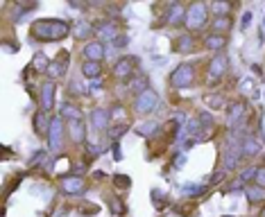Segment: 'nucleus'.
I'll list each match as a JSON object with an SVG mask.
<instances>
[{"label": "nucleus", "instance_id": "nucleus-1", "mask_svg": "<svg viewBox=\"0 0 265 217\" xmlns=\"http://www.w3.org/2000/svg\"><path fill=\"white\" fill-rule=\"evenodd\" d=\"M68 32L70 25L66 21H59V18H41L32 25V36L36 41H59V38L68 36Z\"/></svg>", "mask_w": 265, "mask_h": 217}, {"label": "nucleus", "instance_id": "nucleus-2", "mask_svg": "<svg viewBox=\"0 0 265 217\" xmlns=\"http://www.w3.org/2000/svg\"><path fill=\"white\" fill-rule=\"evenodd\" d=\"M209 23V12H206V5L204 3H193L186 9V23L184 25L188 27L191 32H197Z\"/></svg>", "mask_w": 265, "mask_h": 217}, {"label": "nucleus", "instance_id": "nucleus-3", "mask_svg": "<svg viewBox=\"0 0 265 217\" xmlns=\"http://www.w3.org/2000/svg\"><path fill=\"white\" fill-rule=\"evenodd\" d=\"M195 81V66L193 64H179L170 75V84L175 89H188Z\"/></svg>", "mask_w": 265, "mask_h": 217}, {"label": "nucleus", "instance_id": "nucleus-4", "mask_svg": "<svg viewBox=\"0 0 265 217\" xmlns=\"http://www.w3.org/2000/svg\"><path fill=\"white\" fill-rule=\"evenodd\" d=\"M157 107H159V95L154 93L152 89L141 91V93L136 95V100H134V111H136V113H141V115L152 113Z\"/></svg>", "mask_w": 265, "mask_h": 217}, {"label": "nucleus", "instance_id": "nucleus-5", "mask_svg": "<svg viewBox=\"0 0 265 217\" xmlns=\"http://www.w3.org/2000/svg\"><path fill=\"white\" fill-rule=\"evenodd\" d=\"M48 143H50V152H59L61 143H64V120L61 118H52L50 122V132H48Z\"/></svg>", "mask_w": 265, "mask_h": 217}, {"label": "nucleus", "instance_id": "nucleus-6", "mask_svg": "<svg viewBox=\"0 0 265 217\" xmlns=\"http://www.w3.org/2000/svg\"><path fill=\"white\" fill-rule=\"evenodd\" d=\"M229 70V59L224 55H215L209 64V81H220Z\"/></svg>", "mask_w": 265, "mask_h": 217}, {"label": "nucleus", "instance_id": "nucleus-7", "mask_svg": "<svg viewBox=\"0 0 265 217\" xmlns=\"http://www.w3.org/2000/svg\"><path fill=\"white\" fill-rule=\"evenodd\" d=\"M55 81H43L41 86V111L43 113H48V111H52V104H55Z\"/></svg>", "mask_w": 265, "mask_h": 217}, {"label": "nucleus", "instance_id": "nucleus-8", "mask_svg": "<svg viewBox=\"0 0 265 217\" xmlns=\"http://www.w3.org/2000/svg\"><path fill=\"white\" fill-rule=\"evenodd\" d=\"M243 156V145H240L238 141H234V143H229L227 145V149H224V167L227 170H231V167H236V163H238V158Z\"/></svg>", "mask_w": 265, "mask_h": 217}, {"label": "nucleus", "instance_id": "nucleus-9", "mask_svg": "<svg viewBox=\"0 0 265 217\" xmlns=\"http://www.w3.org/2000/svg\"><path fill=\"white\" fill-rule=\"evenodd\" d=\"M109 120H111V111L109 109H93L91 111V124H93V129H98V132H102V129H107Z\"/></svg>", "mask_w": 265, "mask_h": 217}, {"label": "nucleus", "instance_id": "nucleus-10", "mask_svg": "<svg viewBox=\"0 0 265 217\" xmlns=\"http://www.w3.org/2000/svg\"><path fill=\"white\" fill-rule=\"evenodd\" d=\"M84 188H86L84 179L77 175H70V177H64V179H61V190L68 192V195H80Z\"/></svg>", "mask_w": 265, "mask_h": 217}, {"label": "nucleus", "instance_id": "nucleus-11", "mask_svg": "<svg viewBox=\"0 0 265 217\" xmlns=\"http://www.w3.org/2000/svg\"><path fill=\"white\" fill-rule=\"evenodd\" d=\"M102 57H104V46L100 41H91L84 46V59L86 61H98L100 64Z\"/></svg>", "mask_w": 265, "mask_h": 217}, {"label": "nucleus", "instance_id": "nucleus-12", "mask_svg": "<svg viewBox=\"0 0 265 217\" xmlns=\"http://www.w3.org/2000/svg\"><path fill=\"white\" fill-rule=\"evenodd\" d=\"M68 134L70 138H73L75 145H82L86 141V127H84V120H73V122H68Z\"/></svg>", "mask_w": 265, "mask_h": 217}, {"label": "nucleus", "instance_id": "nucleus-13", "mask_svg": "<svg viewBox=\"0 0 265 217\" xmlns=\"http://www.w3.org/2000/svg\"><path fill=\"white\" fill-rule=\"evenodd\" d=\"M113 75L118 79H132L134 77V61L132 59H120L118 64L113 66Z\"/></svg>", "mask_w": 265, "mask_h": 217}, {"label": "nucleus", "instance_id": "nucleus-14", "mask_svg": "<svg viewBox=\"0 0 265 217\" xmlns=\"http://www.w3.org/2000/svg\"><path fill=\"white\" fill-rule=\"evenodd\" d=\"M82 75L91 81H98L100 75H102V66H100L98 61H84V64H82Z\"/></svg>", "mask_w": 265, "mask_h": 217}, {"label": "nucleus", "instance_id": "nucleus-15", "mask_svg": "<svg viewBox=\"0 0 265 217\" xmlns=\"http://www.w3.org/2000/svg\"><path fill=\"white\" fill-rule=\"evenodd\" d=\"M168 23L170 25H179V23H186V9L181 5L172 3L170 9H168Z\"/></svg>", "mask_w": 265, "mask_h": 217}, {"label": "nucleus", "instance_id": "nucleus-16", "mask_svg": "<svg viewBox=\"0 0 265 217\" xmlns=\"http://www.w3.org/2000/svg\"><path fill=\"white\" fill-rule=\"evenodd\" d=\"M98 36L102 38H109V41H116L120 34H118V25H116L113 21H104L102 25L98 27Z\"/></svg>", "mask_w": 265, "mask_h": 217}, {"label": "nucleus", "instance_id": "nucleus-17", "mask_svg": "<svg viewBox=\"0 0 265 217\" xmlns=\"http://www.w3.org/2000/svg\"><path fill=\"white\" fill-rule=\"evenodd\" d=\"M224 46H227V36L215 34V32L204 36V48H209V50H222Z\"/></svg>", "mask_w": 265, "mask_h": 217}, {"label": "nucleus", "instance_id": "nucleus-18", "mask_svg": "<svg viewBox=\"0 0 265 217\" xmlns=\"http://www.w3.org/2000/svg\"><path fill=\"white\" fill-rule=\"evenodd\" d=\"M91 34H93V25H91L89 21H77L75 25H73V36L75 38H89Z\"/></svg>", "mask_w": 265, "mask_h": 217}, {"label": "nucleus", "instance_id": "nucleus-19", "mask_svg": "<svg viewBox=\"0 0 265 217\" xmlns=\"http://www.w3.org/2000/svg\"><path fill=\"white\" fill-rule=\"evenodd\" d=\"M50 122L52 120H48V115L43 113V111H39V113L34 115V132L39 134V136H43L46 132H50Z\"/></svg>", "mask_w": 265, "mask_h": 217}, {"label": "nucleus", "instance_id": "nucleus-20", "mask_svg": "<svg viewBox=\"0 0 265 217\" xmlns=\"http://www.w3.org/2000/svg\"><path fill=\"white\" fill-rule=\"evenodd\" d=\"M245 192H247V199L252 201V204H261V201H265V188L261 186H247L245 188Z\"/></svg>", "mask_w": 265, "mask_h": 217}, {"label": "nucleus", "instance_id": "nucleus-21", "mask_svg": "<svg viewBox=\"0 0 265 217\" xmlns=\"http://www.w3.org/2000/svg\"><path fill=\"white\" fill-rule=\"evenodd\" d=\"M261 152V145H258L256 138H245L243 141V156H256V154Z\"/></svg>", "mask_w": 265, "mask_h": 217}, {"label": "nucleus", "instance_id": "nucleus-22", "mask_svg": "<svg viewBox=\"0 0 265 217\" xmlns=\"http://www.w3.org/2000/svg\"><path fill=\"white\" fill-rule=\"evenodd\" d=\"M243 113H245V109H243V104H240V102L231 104L229 113H227V124H229V127H234V124L240 120V115H243Z\"/></svg>", "mask_w": 265, "mask_h": 217}, {"label": "nucleus", "instance_id": "nucleus-23", "mask_svg": "<svg viewBox=\"0 0 265 217\" xmlns=\"http://www.w3.org/2000/svg\"><path fill=\"white\" fill-rule=\"evenodd\" d=\"M61 118L68 120V122H73V120H82V113H80V109H77L75 104H64V107H61Z\"/></svg>", "mask_w": 265, "mask_h": 217}, {"label": "nucleus", "instance_id": "nucleus-24", "mask_svg": "<svg viewBox=\"0 0 265 217\" xmlns=\"http://www.w3.org/2000/svg\"><path fill=\"white\" fill-rule=\"evenodd\" d=\"M231 27V18L229 16H215L213 18V30L215 34H222V32H227Z\"/></svg>", "mask_w": 265, "mask_h": 217}, {"label": "nucleus", "instance_id": "nucleus-25", "mask_svg": "<svg viewBox=\"0 0 265 217\" xmlns=\"http://www.w3.org/2000/svg\"><path fill=\"white\" fill-rule=\"evenodd\" d=\"M32 64H34V70H36V72H48V68H50V64H52V61L48 59V57L43 55V52H39V55L34 57V61H32Z\"/></svg>", "mask_w": 265, "mask_h": 217}, {"label": "nucleus", "instance_id": "nucleus-26", "mask_svg": "<svg viewBox=\"0 0 265 217\" xmlns=\"http://www.w3.org/2000/svg\"><path fill=\"white\" fill-rule=\"evenodd\" d=\"M66 72V61H52L50 68H48V75L52 77V79H59V77H64Z\"/></svg>", "mask_w": 265, "mask_h": 217}, {"label": "nucleus", "instance_id": "nucleus-27", "mask_svg": "<svg viewBox=\"0 0 265 217\" xmlns=\"http://www.w3.org/2000/svg\"><path fill=\"white\" fill-rule=\"evenodd\" d=\"M204 102L209 104L211 109H220V107H224L222 95H215V93H206V95H204Z\"/></svg>", "mask_w": 265, "mask_h": 217}, {"label": "nucleus", "instance_id": "nucleus-28", "mask_svg": "<svg viewBox=\"0 0 265 217\" xmlns=\"http://www.w3.org/2000/svg\"><path fill=\"white\" fill-rule=\"evenodd\" d=\"M177 46H179V50H181V52H191V50H193V46H195V38H193L191 34H181V36H179V41H177Z\"/></svg>", "mask_w": 265, "mask_h": 217}, {"label": "nucleus", "instance_id": "nucleus-29", "mask_svg": "<svg viewBox=\"0 0 265 217\" xmlns=\"http://www.w3.org/2000/svg\"><path fill=\"white\" fill-rule=\"evenodd\" d=\"M157 127H159L157 122H143V124H138L136 127V132L141 134V136H152V134L157 132Z\"/></svg>", "mask_w": 265, "mask_h": 217}, {"label": "nucleus", "instance_id": "nucleus-30", "mask_svg": "<svg viewBox=\"0 0 265 217\" xmlns=\"http://www.w3.org/2000/svg\"><path fill=\"white\" fill-rule=\"evenodd\" d=\"M256 170H258V167H254V165H247L243 172H240V181H243V183H249L252 179H256Z\"/></svg>", "mask_w": 265, "mask_h": 217}, {"label": "nucleus", "instance_id": "nucleus-31", "mask_svg": "<svg viewBox=\"0 0 265 217\" xmlns=\"http://www.w3.org/2000/svg\"><path fill=\"white\" fill-rule=\"evenodd\" d=\"M213 12H215V16H229L231 5L229 3H213Z\"/></svg>", "mask_w": 265, "mask_h": 217}, {"label": "nucleus", "instance_id": "nucleus-32", "mask_svg": "<svg viewBox=\"0 0 265 217\" xmlns=\"http://www.w3.org/2000/svg\"><path fill=\"white\" fill-rule=\"evenodd\" d=\"M109 206H111V213L113 215H123L125 213V206L118 197H109Z\"/></svg>", "mask_w": 265, "mask_h": 217}, {"label": "nucleus", "instance_id": "nucleus-33", "mask_svg": "<svg viewBox=\"0 0 265 217\" xmlns=\"http://www.w3.org/2000/svg\"><path fill=\"white\" fill-rule=\"evenodd\" d=\"M113 183L118 188H129V177L127 175H116L113 177Z\"/></svg>", "mask_w": 265, "mask_h": 217}, {"label": "nucleus", "instance_id": "nucleus-34", "mask_svg": "<svg viewBox=\"0 0 265 217\" xmlns=\"http://www.w3.org/2000/svg\"><path fill=\"white\" fill-rule=\"evenodd\" d=\"M125 132H127V124H116V129H109V136H111V138H120Z\"/></svg>", "mask_w": 265, "mask_h": 217}, {"label": "nucleus", "instance_id": "nucleus-35", "mask_svg": "<svg viewBox=\"0 0 265 217\" xmlns=\"http://www.w3.org/2000/svg\"><path fill=\"white\" fill-rule=\"evenodd\" d=\"M254 183H256V186H261V188H265V165H261L256 170V179H254Z\"/></svg>", "mask_w": 265, "mask_h": 217}, {"label": "nucleus", "instance_id": "nucleus-36", "mask_svg": "<svg viewBox=\"0 0 265 217\" xmlns=\"http://www.w3.org/2000/svg\"><path fill=\"white\" fill-rule=\"evenodd\" d=\"M204 190H206L204 186H186V192H188V195H202Z\"/></svg>", "mask_w": 265, "mask_h": 217}, {"label": "nucleus", "instance_id": "nucleus-37", "mask_svg": "<svg viewBox=\"0 0 265 217\" xmlns=\"http://www.w3.org/2000/svg\"><path fill=\"white\" fill-rule=\"evenodd\" d=\"M127 43H129V38L120 34V36H118V38H116V41H113V46H116V48H125V46H127Z\"/></svg>", "mask_w": 265, "mask_h": 217}, {"label": "nucleus", "instance_id": "nucleus-38", "mask_svg": "<svg viewBox=\"0 0 265 217\" xmlns=\"http://www.w3.org/2000/svg\"><path fill=\"white\" fill-rule=\"evenodd\" d=\"M46 158V152H36V156H32V165H41L39 161H43Z\"/></svg>", "mask_w": 265, "mask_h": 217}, {"label": "nucleus", "instance_id": "nucleus-39", "mask_svg": "<svg viewBox=\"0 0 265 217\" xmlns=\"http://www.w3.org/2000/svg\"><path fill=\"white\" fill-rule=\"evenodd\" d=\"M111 118H123V107H113Z\"/></svg>", "mask_w": 265, "mask_h": 217}, {"label": "nucleus", "instance_id": "nucleus-40", "mask_svg": "<svg viewBox=\"0 0 265 217\" xmlns=\"http://www.w3.org/2000/svg\"><path fill=\"white\" fill-rule=\"evenodd\" d=\"M113 156H116V161L123 156V154H120V145H118V143H113Z\"/></svg>", "mask_w": 265, "mask_h": 217}, {"label": "nucleus", "instance_id": "nucleus-41", "mask_svg": "<svg viewBox=\"0 0 265 217\" xmlns=\"http://www.w3.org/2000/svg\"><path fill=\"white\" fill-rule=\"evenodd\" d=\"M249 18H252V14H245V16H243V27L249 25Z\"/></svg>", "mask_w": 265, "mask_h": 217}, {"label": "nucleus", "instance_id": "nucleus-42", "mask_svg": "<svg viewBox=\"0 0 265 217\" xmlns=\"http://www.w3.org/2000/svg\"><path fill=\"white\" fill-rule=\"evenodd\" d=\"M181 165H184V156H177L175 158V167H181Z\"/></svg>", "mask_w": 265, "mask_h": 217}, {"label": "nucleus", "instance_id": "nucleus-43", "mask_svg": "<svg viewBox=\"0 0 265 217\" xmlns=\"http://www.w3.org/2000/svg\"><path fill=\"white\" fill-rule=\"evenodd\" d=\"M261 217H265V208H263V210H261Z\"/></svg>", "mask_w": 265, "mask_h": 217}]
</instances>
